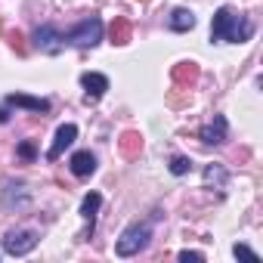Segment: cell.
I'll return each instance as SVG.
<instances>
[{"label":"cell","mask_w":263,"mask_h":263,"mask_svg":"<svg viewBox=\"0 0 263 263\" xmlns=\"http://www.w3.org/2000/svg\"><path fill=\"white\" fill-rule=\"evenodd\" d=\"M251 22L248 19H241L235 10H229V7H220L217 13H214V22H211V37L214 41H229V44H241V41H248L251 37Z\"/></svg>","instance_id":"1"},{"label":"cell","mask_w":263,"mask_h":263,"mask_svg":"<svg viewBox=\"0 0 263 263\" xmlns=\"http://www.w3.org/2000/svg\"><path fill=\"white\" fill-rule=\"evenodd\" d=\"M149 238H152V226H149V223H134V226H127L124 235L118 238V254H121V257H134V254H140V251L149 245Z\"/></svg>","instance_id":"2"},{"label":"cell","mask_w":263,"mask_h":263,"mask_svg":"<svg viewBox=\"0 0 263 263\" xmlns=\"http://www.w3.org/2000/svg\"><path fill=\"white\" fill-rule=\"evenodd\" d=\"M102 41V19L99 16H90V19H84L78 28H71L68 34H65V44H71V47H81V50H87V47H96Z\"/></svg>","instance_id":"3"},{"label":"cell","mask_w":263,"mask_h":263,"mask_svg":"<svg viewBox=\"0 0 263 263\" xmlns=\"http://www.w3.org/2000/svg\"><path fill=\"white\" fill-rule=\"evenodd\" d=\"M34 248H37V232L34 229H10L7 238H4V251L13 254V257H22Z\"/></svg>","instance_id":"4"},{"label":"cell","mask_w":263,"mask_h":263,"mask_svg":"<svg viewBox=\"0 0 263 263\" xmlns=\"http://www.w3.org/2000/svg\"><path fill=\"white\" fill-rule=\"evenodd\" d=\"M226 130H229L226 118H223V115H214V118L198 130V137H201V143H208V146H220V143H226Z\"/></svg>","instance_id":"5"},{"label":"cell","mask_w":263,"mask_h":263,"mask_svg":"<svg viewBox=\"0 0 263 263\" xmlns=\"http://www.w3.org/2000/svg\"><path fill=\"white\" fill-rule=\"evenodd\" d=\"M34 37H37V47H41L44 53H50V56H56V53L65 50V34H59L53 25H41Z\"/></svg>","instance_id":"6"},{"label":"cell","mask_w":263,"mask_h":263,"mask_svg":"<svg viewBox=\"0 0 263 263\" xmlns=\"http://www.w3.org/2000/svg\"><path fill=\"white\" fill-rule=\"evenodd\" d=\"M74 140H78V127H74V124H62V127L56 130V140H53V146H50L47 158H50V161H56V158H59V155L74 143Z\"/></svg>","instance_id":"7"},{"label":"cell","mask_w":263,"mask_h":263,"mask_svg":"<svg viewBox=\"0 0 263 263\" xmlns=\"http://www.w3.org/2000/svg\"><path fill=\"white\" fill-rule=\"evenodd\" d=\"M81 84H84V90H87V102H96V99H102V93L108 90V78L105 74H99V71H87V74H81Z\"/></svg>","instance_id":"8"},{"label":"cell","mask_w":263,"mask_h":263,"mask_svg":"<svg viewBox=\"0 0 263 263\" xmlns=\"http://www.w3.org/2000/svg\"><path fill=\"white\" fill-rule=\"evenodd\" d=\"M118 146H121V155H124V158H140V152H143V137L137 134V130H127V134H121Z\"/></svg>","instance_id":"9"},{"label":"cell","mask_w":263,"mask_h":263,"mask_svg":"<svg viewBox=\"0 0 263 263\" xmlns=\"http://www.w3.org/2000/svg\"><path fill=\"white\" fill-rule=\"evenodd\" d=\"M7 102L10 105H19V108H31V111H50V102L47 99H34V96H25V93H10Z\"/></svg>","instance_id":"10"},{"label":"cell","mask_w":263,"mask_h":263,"mask_svg":"<svg viewBox=\"0 0 263 263\" xmlns=\"http://www.w3.org/2000/svg\"><path fill=\"white\" fill-rule=\"evenodd\" d=\"M96 171V158L90 152H74L71 155V174L74 177H90Z\"/></svg>","instance_id":"11"},{"label":"cell","mask_w":263,"mask_h":263,"mask_svg":"<svg viewBox=\"0 0 263 263\" xmlns=\"http://www.w3.org/2000/svg\"><path fill=\"white\" fill-rule=\"evenodd\" d=\"M108 37H111V44H118V47L130 44V22H127L124 16H118V19L108 25Z\"/></svg>","instance_id":"12"},{"label":"cell","mask_w":263,"mask_h":263,"mask_svg":"<svg viewBox=\"0 0 263 263\" xmlns=\"http://www.w3.org/2000/svg\"><path fill=\"white\" fill-rule=\"evenodd\" d=\"M167 25H171V31H189V28H195V16L189 13V10H174L171 13V19H167Z\"/></svg>","instance_id":"13"},{"label":"cell","mask_w":263,"mask_h":263,"mask_svg":"<svg viewBox=\"0 0 263 263\" xmlns=\"http://www.w3.org/2000/svg\"><path fill=\"white\" fill-rule=\"evenodd\" d=\"M171 74H174V81H177V84H195L201 71H198V65H195V62H180V65H174V71H171Z\"/></svg>","instance_id":"14"},{"label":"cell","mask_w":263,"mask_h":263,"mask_svg":"<svg viewBox=\"0 0 263 263\" xmlns=\"http://www.w3.org/2000/svg\"><path fill=\"white\" fill-rule=\"evenodd\" d=\"M99 204H102V195H99V192H90V195H84V201H81V214L90 220V229H93V217H96Z\"/></svg>","instance_id":"15"},{"label":"cell","mask_w":263,"mask_h":263,"mask_svg":"<svg viewBox=\"0 0 263 263\" xmlns=\"http://www.w3.org/2000/svg\"><path fill=\"white\" fill-rule=\"evenodd\" d=\"M204 183H208V186H223V183H226V171H223L220 164H211V167L204 171Z\"/></svg>","instance_id":"16"},{"label":"cell","mask_w":263,"mask_h":263,"mask_svg":"<svg viewBox=\"0 0 263 263\" xmlns=\"http://www.w3.org/2000/svg\"><path fill=\"white\" fill-rule=\"evenodd\" d=\"M186 171H189V158H183V155H174V158H171V174L183 177Z\"/></svg>","instance_id":"17"},{"label":"cell","mask_w":263,"mask_h":263,"mask_svg":"<svg viewBox=\"0 0 263 263\" xmlns=\"http://www.w3.org/2000/svg\"><path fill=\"white\" fill-rule=\"evenodd\" d=\"M180 260H183V263H189V260H192V263H201L204 254H201V251H180Z\"/></svg>","instance_id":"18"},{"label":"cell","mask_w":263,"mask_h":263,"mask_svg":"<svg viewBox=\"0 0 263 263\" xmlns=\"http://www.w3.org/2000/svg\"><path fill=\"white\" fill-rule=\"evenodd\" d=\"M232 251H235V257H248V260H257V251H251L248 245H235Z\"/></svg>","instance_id":"19"},{"label":"cell","mask_w":263,"mask_h":263,"mask_svg":"<svg viewBox=\"0 0 263 263\" xmlns=\"http://www.w3.org/2000/svg\"><path fill=\"white\" fill-rule=\"evenodd\" d=\"M19 155H22V158H28V161H31V158H34V155H37V152H34V146H31V143H22V146H19Z\"/></svg>","instance_id":"20"},{"label":"cell","mask_w":263,"mask_h":263,"mask_svg":"<svg viewBox=\"0 0 263 263\" xmlns=\"http://www.w3.org/2000/svg\"><path fill=\"white\" fill-rule=\"evenodd\" d=\"M13 47H16L19 53H25V44H22V34H16V37H13Z\"/></svg>","instance_id":"21"},{"label":"cell","mask_w":263,"mask_h":263,"mask_svg":"<svg viewBox=\"0 0 263 263\" xmlns=\"http://www.w3.org/2000/svg\"><path fill=\"white\" fill-rule=\"evenodd\" d=\"M7 118H10V115H7V111H0V124H7Z\"/></svg>","instance_id":"22"},{"label":"cell","mask_w":263,"mask_h":263,"mask_svg":"<svg viewBox=\"0 0 263 263\" xmlns=\"http://www.w3.org/2000/svg\"><path fill=\"white\" fill-rule=\"evenodd\" d=\"M140 4H146V0H140Z\"/></svg>","instance_id":"23"}]
</instances>
